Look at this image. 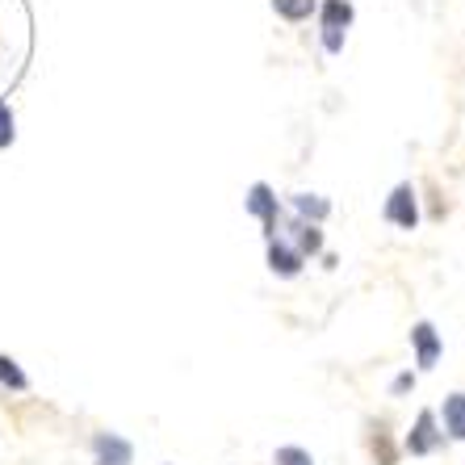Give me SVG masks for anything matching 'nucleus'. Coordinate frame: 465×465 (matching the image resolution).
<instances>
[{
  "instance_id": "f257e3e1",
  "label": "nucleus",
  "mask_w": 465,
  "mask_h": 465,
  "mask_svg": "<svg viewBox=\"0 0 465 465\" xmlns=\"http://www.w3.org/2000/svg\"><path fill=\"white\" fill-rule=\"evenodd\" d=\"M444 444V432L436 428V415L432 411H420V420H415V428L407 432V440H402V449L411 457H428V453H436Z\"/></svg>"
},
{
  "instance_id": "f03ea898",
  "label": "nucleus",
  "mask_w": 465,
  "mask_h": 465,
  "mask_svg": "<svg viewBox=\"0 0 465 465\" xmlns=\"http://www.w3.org/2000/svg\"><path fill=\"white\" fill-rule=\"evenodd\" d=\"M352 25V0H327L323 5V46L340 51L344 46V30Z\"/></svg>"
},
{
  "instance_id": "7ed1b4c3",
  "label": "nucleus",
  "mask_w": 465,
  "mask_h": 465,
  "mask_svg": "<svg viewBox=\"0 0 465 465\" xmlns=\"http://www.w3.org/2000/svg\"><path fill=\"white\" fill-rule=\"evenodd\" d=\"M386 218L394 223V227H402V231H415V227H420V202H415V189H411V184H399V189L390 193Z\"/></svg>"
},
{
  "instance_id": "20e7f679",
  "label": "nucleus",
  "mask_w": 465,
  "mask_h": 465,
  "mask_svg": "<svg viewBox=\"0 0 465 465\" xmlns=\"http://www.w3.org/2000/svg\"><path fill=\"white\" fill-rule=\"evenodd\" d=\"M248 214H256L260 223H264V235L277 239V218H282V210H277V197H272V189L264 181H256L248 189Z\"/></svg>"
},
{
  "instance_id": "39448f33",
  "label": "nucleus",
  "mask_w": 465,
  "mask_h": 465,
  "mask_svg": "<svg viewBox=\"0 0 465 465\" xmlns=\"http://www.w3.org/2000/svg\"><path fill=\"white\" fill-rule=\"evenodd\" d=\"M93 453H97V465H134V444L118 432H97Z\"/></svg>"
},
{
  "instance_id": "423d86ee",
  "label": "nucleus",
  "mask_w": 465,
  "mask_h": 465,
  "mask_svg": "<svg viewBox=\"0 0 465 465\" xmlns=\"http://www.w3.org/2000/svg\"><path fill=\"white\" fill-rule=\"evenodd\" d=\"M411 344H415V365L428 373V369H436V361H440V336H436V327L423 319V323L411 327Z\"/></svg>"
},
{
  "instance_id": "0eeeda50",
  "label": "nucleus",
  "mask_w": 465,
  "mask_h": 465,
  "mask_svg": "<svg viewBox=\"0 0 465 465\" xmlns=\"http://www.w3.org/2000/svg\"><path fill=\"white\" fill-rule=\"evenodd\" d=\"M269 269L277 272V277H298L302 272V256H298V248H290L282 235L269 239Z\"/></svg>"
},
{
  "instance_id": "6e6552de",
  "label": "nucleus",
  "mask_w": 465,
  "mask_h": 465,
  "mask_svg": "<svg viewBox=\"0 0 465 465\" xmlns=\"http://www.w3.org/2000/svg\"><path fill=\"white\" fill-rule=\"evenodd\" d=\"M444 432L453 436V440H465V390L444 399Z\"/></svg>"
},
{
  "instance_id": "1a4fd4ad",
  "label": "nucleus",
  "mask_w": 465,
  "mask_h": 465,
  "mask_svg": "<svg viewBox=\"0 0 465 465\" xmlns=\"http://www.w3.org/2000/svg\"><path fill=\"white\" fill-rule=\"evenodd\" d=\"M293 210H298V218H302V223H314V227L331 214V206H327L323 197H314V193H293Z\"/></svg>"
},
{
  "instance_id": "9d476101",
  "label": "nucleus",
  "mask_w": 465,
  "mask_h": 465,
  "mask_svg": "<svg viewBox=\"0 0 465 465\" xmlns=\"http://www.w3.org/2000/svg\"><path fill=\"white\" fill-rule=\"evenodd\" d=\"M293 239H298V256H319V252H323V235H319V227H314V223H302V218H298V223H293Z\"/></svg>"
},
{
  "instance_id": "9b49d317",
  "label": "nucleus",
  "mask_w": 465,
  "mask_h": 465,
  "mask_svg": "<svg viewBox=\"0 0 465 465\" xmlns=\"http://www.w3.org/2000/svg\"><path fill=\"white\" fill-rule=\"evenodd\" d=\"M272 9L282 13L285 22H306L314 9V0H272Z\"/></svg>"
},
{
  "instance_id": "f8f14e48",
  "label": "nucleus",
  "mask_w": 465,
  "mask_h": 465,
  "mask_svg": "<svg viewBox=\"0 0 465 465\" xmlns=\"http://www.w3.org/2000/svg\"><path fill=\"white\" fill-rule=\"evenodd\" d=\"M0 381H5L9 390H30V378L17 369V361L13 357H0Z\"/></svg>"
},
{
  "instance_id": "ddd939ff",
  "label": "nucleus",
  "mask_w": 465,
  "mask_h": 465,
  "mask_svg": "<svg viewBox=\"0 0 465 465\" xmlns=\"http://www.w3.org/2000/svg\"><path fill=\"white\" fill-rule=\"evenodd\" d=\"M272 461L277 465H314V457L306 453V449H298V444H285V449H277Z\"/></svg>"
},
{
  "instance_id": "4468645a",
  "label": "nucleus",
  "mask_w": 465,
  "mask_h": 465,
  "mask_svg": "<svg viewBox=\"0 0 465 465\" xmlns=\"http://www.w3.org/2000/svg\"><path fill=\"white\" fill-rule=\"evenodd\" d=\"M9 143H13V109L0 101V152H5Z\"/></svg>"
},
{
  "instance_id": "2eb2a0df",
  "label": "nucleus",
  "mask_w": 465,
  "mask_h": 465,
  "mask_svg": "<svg viewBox=\"0 0 465 465\" xmlns=\"http://www.w3.org/2000/svg\"><path fill=\"white\" fill-rule=\"evenodd\" d=\"M407 390H415V373H399L394 386H390V394H407Z\"/></svg>"
},
{
  "instance_id": "dca6fc26",
  "label": "nucleus",
  "mask_w": 465,
  "mask_h": 465,
  "mask_svg": "<svg viewBox=\"0 0 465 465\" xmlns=\"http://www.w3.org/2000/svg\"><path fill=\"white\" fill-rule=\"evenodd\" d=\"M373 453H381V465H394V453H390L386 436H378V444H373Z\"/></svg>"
}]
</instances>
